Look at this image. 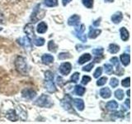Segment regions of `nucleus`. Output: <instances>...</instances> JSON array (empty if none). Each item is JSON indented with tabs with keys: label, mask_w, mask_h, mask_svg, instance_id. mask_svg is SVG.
Returning a JSON list of instances; mask_svg holds the SVG:
<instances>
[{
	"label": "nucleus",
	"mask_w": 132,
	"mask_h": 124,
	"mask_svg": "<svg viewBox=\"0 0 132 124\" xmlns=\"http://www.w3.org/2000/svg\"><path fill=\"white\" fill-rule=\"evenodd\" d=\"M35 104L36 106H39L41 107H51L53 105V103L51 102V99L48 95L42 94L35 101Z\"/></svg>",
	"instance_id": "nucleus-3"
},
{
	"label": "nucleus",
	"mask_w": 132,
	"mask_h": 124,
	"mask_svg": "<svg viewBox=\"0 0 132 124\" xmlns=\"http://www.w3.org/2000/svg\"><path fill=\"white\" fill-rule=\"evenodd\" d=\"M130 99L129 98H128V99H126V104L127 105V107H128V109H130Z\"/></svg>",
	"instance_id": "nucleus-47"
},
{
	"label": "nucleus",
	"mask_w": 132,
	"mask_h": 124,
	"mask_svg": "<svg viewBox=\"0 0 132 124\" xmlns=\"http://www.w3.org/2000/svg\"><path fill=\"white\" fill-rule=\"evenodd\" d=\"M106 81H107L106 77H102L101 79H99V80L97 81V86H102V85L106 84Z\"/></svg>",
	"instance_id": "nucleus-36"
},
{
	"label": "nucleus",
	"mask_w": 132,
	"mask_h": 124,
	"mask_svg": "<svg viewBox=\"0 0 132 124\" xmlns=\"http://www.w3.org/2000/svg\"><path fill=\"white\" fill-rule=\"evenodd\" d=\"M120 59H121V61L124 66H127L130 65V56L129 54H122V55H121V56H120Z\"/></svg>",
	"instance_id": "nucleus-19"
},
{
	"label": "nucleus",
	"mask_w": 132,
	"mask_h": 124,
	"mask_svg": "<svg viewBox=\"0 0 132 124\" xmlns=\"http://www.w3.org/2000/svg\"><path fill=\"white\" fill-rule=\"evenodd\" d=\"M114 1V0H105L106 3H112Z\"/></svg>",
	"instance_id": "nucleus-49"
},
{
	"label": "nucleus",
	"mask_w": 132,
	"mask_h": 124,
	"mask_svg": "<svg viewBox=\"0 0 132 124\" xmlns=\"http://www.w3.org/2000/svg\"><path fill=\"white\" fill-rule=\"evenodd\" d=\"M18 43L22 45L23 47H25L26 49H31L32 45H31V39L29 38L27 36H23L22 38H20L18 40Z\"/></svg>",
	"instance_id": "nucleus-9"
},
{
	"label": "nucleus",
	"mask_w": 132,
	"mask_h": 124,
	"mask_svg": "<svg viewBox=\"0 0 132 124\" xmlns=\"http://www.w3.org/2000/svg\"><path fill=\"white\" fill-rule=\"evenodd\" d=\"M102 73V67H97L96 69V70H95V72L93 74V77L94 78H98L99 76H101V74Z\"/></svg>",
	"instance_id": "nucleus-39"
},
{
	"label": "nucleus",
	"mask_w": 132,
	"mask_h": 124,
	"mask_svg": "<svg viewBox=\"0 0 132 124\" xmlns=\"http://www.w3.org/2000/svg\"><path fill=\"white\" fill-rule=\"evenodd\" d=\"M121 84L123 87H127V88H129L130 86V78L127 77L126 79H124V80L121 81Z\"/></svg>",
	"instance_id": "nucleus-33"
},
{
	"label": "nucleus",
	"mask_w": 132,
	"mask_h": 124,
	"mask_svg": "<svg viewBox=\"0 0 132 124\" xmlns=\"http://www.w3.org/2000/svg\"><path fill=\"white\" fill-rule=\"evenodd\" d=\"M124 96H125V94H124V91L122 89H120L115 91V97L119 100H122L124 98Z\"/></svg>",
	"instance_id": "nucleus-29"
},
{
	"label": "nucleus",
	"mask_w": 132,
	"mask_h": 124,
	"mask_svg": "<svg viewBox=\"0 0 132 124\" xmlns=\"http://www.w3.org/2000/svg\"><path fill=\"white\" fill-rule=\"evenodd\" d=\"M45 80H54V73L51 70H47L45 72Z\"/></svg>",
	"instance_id": "nucleus-35"
},
{
	"label": "nucleus",
	"mask_w": 132,
	"mask_h": 124,
	"mask_svg": "<svg viewBox=\"0 0 132 124\" xmlns=\"http://www.w3.org/2000/svg\"><path fill=\"white\" fill-rule=\"evenodd\" d=\"M6 118L12 122H16L18 120V116L16 113V111L13 109H9L6 113Z\"/></svg>",
	"instance_id": "nucleus-10"
},
{
	"label": "nucleus",
	"mask_w": 132,
	"mask_h": 124,
	"mask_svg": "<svg viewBox=\"0 0 132 124\" xmlns=\"http://www.w3.org/2000/svg\"><path fill=\"white\" fill-rule=\"evenodd\" d=\"M71 98H70L69 95H66V96L64 97V99H63L61 102L62 103V106H63V107L64 109L66 110H69L70 107H71Z\"/></svg>",
	"instance_id": "nucleus-14"
},
{
	"label": "nucleus",
	"mask_w": 132,
	"mask_h": 124,
	"mask_svg": "<svg viewBox=\"0 0 132 124\" xmlns=\"http://www.w3.org/2000/svg\"><path fill=\"white\" fill-rule=\"evenodd\" d=\"M94 66V63H90L88 65H87L86 66H84V67H82V71H86V72H89L92 70V69L93 68Z\"/></svg>",
	"instance_id": "nucleus-38"
},
{
	"label": "nucleus",
	"mask_w": 132,
	"mask_h": 124,
	"mask_svg": "<svg viewBox=\"0 0 132 124\" xmlns=\"http://www.w3.org/2000/svg\"><path fill=\"white\" fill-rule=\"evenodd\" d=\"M58 49V45L54 42L53 41H50L48 43V50L50 51H51L53 53H55L57 51Z\"/></svg>",
	"instance_id": "nucleus-25"
},
{
	"label": "nucleus",
	"mask_w": 132,
	"mask_h": 124,
	"mask_svg": "<svg viewBox=\"0 0 132 124\" xmlns=\"http://www.w3.org/2000/svg\"><path fill=\"white\" fill-rule=\"evenodd\" d=\"M71 1L72 0H62V3H63L64 6H66V5H68Z\"/></svg>",
	"instance_id": "nucleus-45"
},
{
	"label": "nucleus",
	"mask_w": 132,
	"mask_h": 124,
	"mask_svg": "<svg viewBox=\"0 0 132 124\" xmlns=\"http://www.w3.org/2000/svg\"><path fill=\"white\" fill-rule=\"evenodd\" d=\"M41 60H42L43 64L50 65L54 62V56L51 55H49V54H45V55L41 57Z\"/></svg>",
	"instance_id": "nucleus-18"
},
{
	"label": "nucleus",
	"mask_w": 132,
	"mask_h": 124,
	"mask_svg": "<svg viewBox=\"0 0 132 124\" xmlns=\"http://www.w3.org/2000/svg\"><path fill=\"white\" fill-rule=\"evenodd\" d=\"M122 18H123V15L121 12H117L115 14L111 16V18L112 22L115 24H119L122 21Z\"/></svg>",
	"instance_id": "nucleus-13"
},
{
	"label": "nucleus",
	"mask_w": 132,
	"mask_h": 124,
	"mask_svg": "<svg viewBox=\"0 0 132 124\" xmlns=\"http://www.w3.org/2000/svg\"><path fill=\"white\" fill-rule=\"evenodd\" d=\"M91 59H92V56H91L90 54H88V53H85V54L82 55L79 57L78 63L79 64V65H84V63H86V62L89 61Z\"/></svg>",
	"instance_id": "nucleus-16"
},
{
	"label": "nucleus",
	"mask_w": 132,
	"mask_h": 124,
	"mask_svg": "<svg viewBox=\"0 0 132 124\" xmlns=\"http://www.w3.org/2000/svg\"><path fill=\"white\" fill-rule=\"evenodd\" d=\"M100 96L102 98H109L111 96V91L109 88H102L100 90Z\"/></svg>",
	"instance_id": "nucleus-17"
},
{
	"label": "nucleus",
	"mask_w": 132,
	"mask_h": 124,
	"mask_svg": "<svg viewBox=\"0 0 132 124\" xmlns=\"http://www.w3.org/2000/svg\"><path fill=\"white\" fill-rule=\"evenodd\" d=\"M116 117H117V118H123L124 117V115L122 114L121 112H117V113H114Z\"/></svg>",
	"instance_id": "nucleus-43"
},
{
	"label": "nucleus",
	"mask_w": 132,
	"mask_h": 124,
	"mask_svg": "<svg viewBox=\"0 0 132 124\" xmlns=\"http://www.w3.org/2000/svg\"><path fill=\"white\" fill-rule=\"evenodd\" d=\"M22 96L25 98L31 100V99H33L36 96V91H34L33 89L27 88V89H24L22 91Z\"/></svg>",
	"instance_id": "nucleus-7"
},
{
	"label": "nucleus",
	"mask_w": 132,
	"mask_h": 124,
	"mask_svg": "<svg viewBox=\"0 0 132 124\" xmlns=\"http://www.w3.org/2000/svg\"><path fill=\"white\" fill-rule=\"evenodd\" d=\"M5 22V17H4L3 12L0 10V24H3Z\"/></svg>",
	"instance_id": "nucleus-42"
},
{
	"label": "nucleus",
	"mask_w": 132,
	"mask_h": 124,
	"mask_svg": "<svg viewBox=\"0 0 132 124\" xmlns=\"http://www.w3.org/2000/svg\"><path fill=\"white\" fill-rule=\"evenodd\" d=\"M100 21H101V18H98L97 20L95 21V22H93V26H95V27H98L99 25H100Z\"/></svg>",
	"instance_id": "nucleus-44"
},
{
	"label": "nucleus",
	"mask_w": 132,
	"mask_h": 124,
	"mask_svg": "<svg viewBox=\"0 0 132 124\" xmlns=\"http://www.w3.org/2000/svg\"><path fill=\"white\" fill-rule=\"evenodd\" d=\"M120 51V47L117 44H110L108 47V51L111 54H116Z\"/></svg>",
	"instance_id": "nucleus-24"
},
{
	"label": "nucleus",
	"mask_w": 132,
	"mask_h": 124,
	"mask_svg": "<svg viewBox=\"0 0 132 124\" xmlns=\"http://www.w3.org/2000/svg\"><path fill=\"white\" fill-rule=\"evenodd\" d=\"M86 91V89L84 88V87H82L81 85H76L75 86V93L77 95H78V96H82V95L84 94Z\"/></svg>",
	"instance_id": "nucleus-26"
},
{
	"label": "nucleus",
	"mask_w": 132,
	"mask_h": 124,
	"mask_svg": "<svg viewBox=\"0 0 132 124\" xmlns=\"http://www.w3.org/2000/svg\"><path fill=\"white\" fill-rule=\"evenodd\" d=\"M45 86L49 93H55L57 91V88L55 84V83L53 82V80H45Z\"/></svg>",
	"instance_id": "nucleus-8"
},
{
	"label": "nucleus",
	"mask_w": 132,
	"mask_h": 124,
	"mask_svg": "<svg viewBox=\"0 0 132 124\" xmlns=\"http://www.w3.org/2000/svg\"><path fill=\"white\" fill-rule=\"evenodd\" d=\"M110 61L111 62V63H112V65H114L116 66V68H117L116 73H117V75L121 76L122 74L120 72V70H122V71H123V69H121V65H120V62H119L118 58L117 57H112V58H111Z\"/></svg>",
	"instance_id": "nucleus-12"
},
{
	"label": "nucleus",
	"mask_w": 132,
	"mask_h": 124,
	"mask_svg": "<svg viewBox=\"0 0 132 124\" xmlns=\"http://www.w3.org/2000/svg\"><path fill=\"white\" fill-rule=\"evenodd\" d=\"M57 81H58V84H59V85L62 86L63 85V84H62V81H63V80H62V78L61 77H57Z\"/></svg>",
	"instance_id": "nucleus-46"
},
{
	"label": "nucleus",
	"mask_w": 132,
	"mask_h": 124,
	"mask_svg": "<svg viewBox=\"0 0 132 124\" xmlns=\"http://www.w3.org/2000/svg\"><path fill=\"white\" fill-rule=\"evenodd\" d=\"M104 69H105V72L107 74H111L113 73V67H112V65L110 64H105Z\"/></svg>",
	"instance_id": "nucleus-30"
},
{
	"label": "nucleus",
	"mask_w": 132,
	"mask_h": 124,
	"mask_svg": "<svg viewBox=\"0 0 132 124\" xmlns=\"http://www.w3.org/2000/svg\"><path fill=\"white\" fill-rule=\"evenodd\" d=\"M80 22V16L74 14L68 19V24L69 26H78Z\"/></svg>",
	"instance_id": "nucleus-11"
},
{
	"label": "nucleus",
	"mask_w": 132,
	"mask_h": 124,
	"mask_svg": "<svg viewBox=\"0 0 132 124\" xmlns=\"http://www.w3.org/2000/svg\"><path fill=\"white\" fill-rule=\"evenodd\" d=\"M73 103H74V105H75V107H77L78 110L82 111L84 109V101L82 100V99L75 98L73 100Z\"/></svg>",
	"instance_id": "nucleus-22"
},
{
	"label": "nucleus",
	"mask_w": 132,
	"mask_h": 124,
	"mask_svg": "<svg viewBox=\"0 0 132 124\" xmlns=\"http://www.w3.org/2000/svg\"><path fill=\"white\" fill-rule=\"evenodd\" d=\"M15 68L18 72L22 74V75H27L29 72L28 65L27 63V60L22 56H18L14 61Z\"/></svg>",
	"instance_id": "nucleus-1"
},
{
	"label": "nucleus",
	"mask_w": 132,
	"mask_h": 124,
	"mask_svg": "<svg viewBox=\"0 0 132 124\" xmlns=\"http://www.w3.org/2000/svg\"><path fill=\"white\" fill-rule=\"evenodd\" d=\"M120 33H121V38L122 41H126L129 39V32L127 31V29L125 28V27H121L120 29Z\"/></svg>",
	"instance_id": "nucleus-21"
},
{
	"label": "nucleus",
	"mask_w": 132,
	"mask_h": 124,
	"mask_svg": "<svg viewBox=\"0 0 132 124\" xmlns=\"http://www.w3.org/2000/svg\"><path fill=\"white\" fill-rule=\"evenodd\" d=\"M119 84V81L117 78H111V81H110V85L112 87V88H117Z\"/></svg>",
	"instance_id": "nucleus-34"
},
{
	"label": "nucleus",
	"mask_w": 132,
	"mask_h": 124,
	"mask_svg": "<svg viewBox=\"0 0 132 124\" xmlns=\"http://www.w3.org/2000/svg\"><path fill=\"white\" fill-rule=\"evenodd\" d=\"M130 89H128V90H127V92H126V94H127V96H128V97H130Z\"/></svg>",
	"instance_id": "nucleus-48"
},
{
	"label": "nucleus",
	"mask_w": 132,
	"mask_h": 124,
	"mask_svg": "<svg viewBox=\"0 0 132 124\" xmlns=\"http://www.w3.org/2000/svg\"><path fill=\"white\" fill-rule=\"evenodd\" d=\"M70 57H71V56L69 55V53H66V52H62L58 56L59 60H66V59H69Z\"/></svg>",
	"instance_id": "nucleus-32"
},
{
	"label": "nucleus",
	"mask_w": 132,
	"mask_h": 124,
	"mask_svg": "<svg viewBox=\"0 0 132 124\" xmlns=\"http://www.w3.org/2000/svg\"><path fill=\"white\" fill-rule=\"evenodd\" d=\"M2 30H3V28H2V27H0V32H1Z\"/></svg>",
	"instance_id": "nucleus-50"
},
{
	"label": "nucleus",
	"mask_w": 132,
	"mask_h": 124,
	"mask_svg": "<svg viewBox=\"0 0 132 124\" xmlns=\"http://www.w3.org/2000/svg\"><path fill=\"white\" fill-rule=\"evenodd\" d=\"M103 48H98V49H94L93 50V54L94 56H102L103 53Z\"/></svg>",
	"instance_id": "nucleus-37"
},
{
	"label": "nucleus",
	"mask_w": 132,
	"mask_h": 124,
	"mask_svg": "<svg viewBox=\"0 0 132 124\" xmlns=\"http://www.w3.org/2000/svg\"><path fill=\"white\" fill-rule=\"evenodd\" d=\"M44 3L47 7H56L58 5V0H44Z\"/></svg>",
	"instance_id": "nucleus-28"
},
{
	"label": "nucleus",
	"mask_w": 132,
	"mask_h": 124,
	"mask_svg": "<svg viewBox=\"0 0 132 124\" xmlns=\"http://www.w3.org/2000/svg\"><path fill=\"white\" fill-rule=\"evenodd\" d=\"M24 32L26 33L27 36L30 39L33 40L36 38L35 32H34V26H33V24H31V23L27 24L24 27Z\"/></svg>",
	"instance_id": "nucleus-6"
},
{
	"label": "nucleus",
	"mask_w": 132,
	"mask_h": 124,
	"mask_svg": "<svg viewBox=\"0 0 132 124\" xmlns=\"http://www.w3.org/2000/svg\"><path fill=\"white\" fill-rule=\"evenodd\" d=\"M82 4L88 8H92L93 7V0H82Z\"/></svg>",
	"instance_id": "nucleus-31"
},
{
	"label": "nucleus",
	"mask_w": 132,
	"mask_h": 124,
	"mask_svg": "<svg viewBox=\"0 0 132 124\" xmlns=\"http://www.w3.org/2000/svg\"><path fill=\"white\" fill-rule=\"evenodd\" d=\"M45 10L40 8V5L38 4L35 8H34V11H33L32 14L31 16V20L33 23H36L38 21L41 20L42 18H44V17L45 15Z\"/></svg>",
	"instance_id": "nucleus-2"
},
{
	"label": "nucleus",
	"mask_w": 132,
	"mask_h": 124,
	"mask_svg": "<svg viewBox=\"0 0 132 124\" xmlns=\"http://www.w3.org/2000/svg\"><path fill=\"white\" fill-rule=\"evenodd\" d=\"M89 81H91V77H89L88 75H85V76L82 77L81 83H82V84L86 85V84H88Z\"/></svg>",
	"instance_id": "nucleus-41"
},
{
	"label": "nucleus",
	"mask_w": 132,
	"mask_h": 124,
	"mask_svg": "<svg viewBox=\"0 0 132 124\" xmlns=\"http://www.w3.org/2000/svg\"><path fill=\"white\" fill-rule=\"evenodd\" d=\"M79 73L78 72H75L74 74H73V75L71 76V81L73 83H77L79 80Z\"/></svg>",
	"instance_id": "nucleus-40"
},
{
	"label": "nucleus",
	"mask_w": 132,
	"mask_h": 124,
	"mask_svg": "<svg viewBox=\"0 0 132 124\" xmlns=\"http://www.w3.org/2000/svg\"><path fill=\"white\" fill-rule=\"evenodd\" d=\"M33 43H34L36 47H42L45 44V39L42 37H38V38H35L33 39Z\"/></svg>",
	"instance_id": "nucleus-27"
},
{
	"label": "nucleus",
	"mask_w": 132,
	"mask_h": 124,
	"mask_svg": "<svg viewBox=\"0 0 132 124\" xmlns=\"http://www.w3.org/2000/svg\"><path fill=\"white\" fill-rule=\"evenodd\" d=\"M47 24L44 22H41L38 24V26H37V28H36V31L38 33H40V34H43V33H45V32L47 31Z\"/></svg>",
	"instance_id": "nucleus-20"
},
{
	"label": "nucleus",
	"mask_w": 132,
	"mask_h": 124,
	"mask_svg": "<svg viewBox=\"0 0 132 124\" xmlns=\"http://www.w3.org/2000/svg\"><path fill=\"white\" fill-rule=\"evenodd\" d=\"M106 107L108 110H111V111L116 110L118 107V103L114 100H111V101H109L106 103Z\"/></svg>",
	"instance_id": "nucleus-23"
},
{
	"label": "nucleus",
	"mask_w": 132,
	"mask_h": 124,
	"mask_svg": "<svg viewBox=\"0 0 132 124\" xmlns=\"http://www.w3.org/2000/svg\"><path fill=\"white\" fill-rule=\"evenodd\" d=\"M59 69L61 74H63V75H68L72 69V65L69 62H64V63H62L60 65Z\"/></svg>",
	"instance_id": "nucleus-5"
},
{
	"label": "nucleus",
	"mask_w": 132,
	"mask_h": 124,
	"mask_svg": "<svg viewBox=\"0 0 132 124\" xmlns=\"http://www.w3.org/2000/svg\"><path fill=\"white\" fill-rule=\"evenodd\" d=\"M85 30V27L84 24L80 25L79 27H76L75 29V36L78 37L80 41H82V42H86L87 41V36L86 35L84 34V32Z\"/></svg>",
	"instance_id": "nucleus-4"
},
{
	"label": "nucleus",
	"mask_w": 132,
	"mask_h": 124,
	"mask_svg": "<svg viewBox=\"0 0 132 124\" xmlns=\"http://www.w3.org/2000/svg\"><path fill=\"white\" fill-rule=\"evenodd\" d=\"M101 32H102V31L99 30V29H93V28H92V27H90L88 37L90 39H95L101 34Z\"/></svg>",
	"instance_id": "nucleus-15"
}]
</instances>
